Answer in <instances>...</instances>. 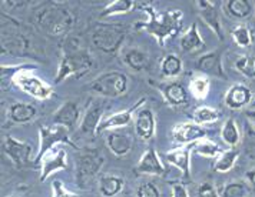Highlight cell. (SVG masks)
<instances>
[{"label": "cell", "mask_w": 255, "mask_h": 197, "mask_svg": "<svg viewBox=\"0 0 255 197\" xmlns=\"http://www.w3.org/2000/svg\"><path fill=\"white\" fill-rule=\"evenodd\" d=\"M192 117L197 125H208V123H215L220 119V112L208 106H201L194 110Z\"/></svg>", "instance_id": "obj_33"}, {"label": "cell", "mask_w": 255, "mask_h": 197, "mask_svg": "<svg viewBox=\"0 0 255 197\" xmlns=\"http://www.w3.org/2000/svg\"><path fill=\"white\" fill-rule=\"evenodd\" d=\"M93 60L88 50L76 43V39H69L63 47V55L59 63L58 73L55 76V83L59 84L68 77L79 79L91 70Z\"/></svg>", "instance_id": "obj_3"}, {"label": "cell", "mask_w": 255, "mask_h": 197, "mask_svg": "<svg viewBox=\"0 0 255 197\" xmlns=\"http://www.w3.org/2000/svg\"><path fill=\"white\" fill-rule=\"evenodd\" d=\"M143 12L146 14V19L135 24V29L148 32L158 40L161 47L166 45L169 37H174L182 30L184 13L181 9H169L166 12L158 13L152 9L151 4H145Z\"/></svg>", "instance_id": "obj_1"}, {"label": "cell", "mask_w": 255, "mask_h": 197, "mask_svg": "<svg viewBox=\"0 0 255 197\" xmlns=\"http://www.w3.org/2000/svg\"><path fill=\"white\" fill-rule=\"evenodd\" d=\"M159 90L162 93L165 102L169 106L179 107V106H184L188 103V92L185 90V87L178 81L161 84Z\"/></svg>", "instance_id": "obj_21"}, {"label": "cell", "mask_w": 255, "mask_h": 197, "mask_svg": "<svg viewBox=\"0 0 255 197\" xmlns=\"http://www.w3.org/2000/svg\"><path fill=\"white\" fill-rule=\"evenodd\" d=\"M136 170L142 174L149 176H163L165 174V166L161 162L159 156L155 149H148L142 156L136 166Z\"/></svg>", "instance_id": "obj_20"}, {"label": "cell", "mask_w": 255, "mask_h": 197, "mask_svg": "<svg viewBox=\"0 0 255 197\" xmlns=\"http://www.w3.org/2000/svg\"><path fill=\"white\" fill-rule=\"evenodd\" d=\"M127 32L122 24L98 23L92 32V43L98 50L114 55L125 40Z\"/></svg>", "instance_id": "obj_4"}, {"label": "cell", "mask_w": 255, "mask_h": 197, "mask_svg": "<svg viewBox=\"0 0 255 197\" xmlns=\"http://www.w3.org/2000/svg\"><path fill=\"white\" fill-rule=\"evenodd\" d=\"M13 83L22 92L30 94L37 100H47L52 96V87L30 69H19L13 74Z\"/></svg>", "instance_id": "obj_6"}, {"label": "cell", "mask_w": 255, "mask_h": 197, "mask_svg": "<svg viewBox=\"0 0 255 197\" xmlns=\"http://www.w3.org/2000/svg\"><path fill=\"white\" fill-rule=\"evenodd\" d=\"M42 167H40V182H46L47 177L53 174L58 170H65L68 169V154L66 150L59 147V149H52L49 150L42 157Z\"/></svg>", "instance_id": "obj_11"}, {"label": "cell", "mask_w": 255, "mask_h": 197, "mask_svg": "<svg viewBox=\"0 0 255 197\" xmlns=\"http://www.w3.org/2000/svg\"><path fill=\"white\" fill-rule=\"evenodd\" d=\"M192 151L195 154L204 156V157H218L222 153L221 147L217 143L207 139H202L197 141V143H194L192 144Z\"/></svg>", "instance_id": "obj_32"}, {"label": "cell", "mask_w": 255, "mask_h": 197, "mask_svg": "<svg viewBox=\"0 0 255 197\" xmlns=\"http://www.w3.org/2000/svg\"><path fill=\"white\" fill-rule=\"evenodd\" d=\"M221 139L224 140L225 144L235 147L240 140H241V133H240V129L237 126V122L230 117L227 119V122L224 123V128L221 130Z\"/></svg>", "instance_id": "obj_30"}, {"label": "cell", "mask_w": 255, "mask_h": 197, "mask_svg": "<svg viewBox=\"0 0 255 197\" xmlns=\"http://www.w3.org/2000/svg\"><path fill=\"white\" fill-rule=\"evenodd\" d=\"M3 151L16 166L23 167L32 160L33 147L32 144L14 139L13 136H6L3 140Z\"/></svg>", "instance_id": "obj_9"}, {"label": "cell", "mask_w": 255, "mask_h": 197, "mask_svg": "<svg viewBox=\"0 0 255 197\" xmlns=\"http://www.w3.org/2000/svg\"><path fill=\"white\" fill-rule=\"evenodd\" d=\"M179 45H181V49L184 52H188V53L198 52V50H202L204 49L205 43H204L202 36L199 35V32H198V24L195 22L191 24V27L186 30L184 35L181 36Z\"/></svg>", "instance_id": "obj_23"}, {"label": "cell", "mask_w": 255, "mask_h": 197, "mask_svg": "<svg viewBox=\"0 0 255 197\" xmlns=\"http://www.w3.org/2000/svg\"><path fill=\"white\" fill-rule=\"evenodd\" d=\"M52 192H53V197H82L81 195H78V193H72V192H69L60 180H55V182L52 183Z\"/></svg>", "instance_id": "obj_40"}, {"label": "cell", "mask_w": 255, "mask_h": 197, "mask_svg": "<svg viewBox=\"0 0 255 197\" xmlns=\"http://www.w3.org/2000/svg\"><path fill=\"white\" fill-rule=\"evenodd\" d=\"M145 102H146V97H142L132 107H129L127 110H122V112H116L114 115H111V116L104 119L102 123H101V126L98 128V134H101L104 131H109V130H116V129L125 128L127 125H129V122L132 120L133 112H138L140 106L143 105Z\"/></svg>", "instance_id": "obj_14"}, {"label": "cell", "mask_w": 255, "mask_h": 197, "mask_svg": "<svg viewBox=\"0 0 255 197\" xmlns=\"http://www.w3.org/2000/svg\"><path fill=\"white\" fill-rule=\"evenodd\" d=\"M79 119H81V109H79V105L76 102H73V100H68V102H65L55 112V115H53V123L72 130V129L76 128L78 125H81L79 123Z\"/></svg>", "instance_id": "obj_15"}, {"label": "cell", "mask_w": 255, "mask_h": 197, "mask_svg": "<svg viewBox=\"0 0 255 197\" xmlns=\"http://www.w3.org/2000/svg\"><path fill=\"white\" fill-rule=\"evenodd\" d=\"M245 177H247V180H248L251 185L255 186V169L250 170V172H247V173H245Z\"/></svg>", "instance_id": "obj_43"}, {"label": "cell", "mask_w": 255, "mask_h": 197, "mask_svg": "<svg viewBox=\"0 0 255 197\" xmlns=\"http://www.w3.org/2000/svg\"><path fill=\"white\" fill-rule=\"evenodd\" d=\"M248 189L243 182H231L227 183L222 189L221 197H247Z\"/></svg>", "instance_id": "obj_38"}, {"label": "cell", "mask_w": 255, "mask_h": 197, "mask_svg": "<svg viewBox=\"0 0 255 197\" xmlns=\"http://www.w3.org/2000/svg\"><path fill=\"white\" fill-rule=\"evenodd\" d=\"M243 144L245 154L251 160H255V129L250 125H247L245 130H244Z\"/></svg>", "instance_id": "obj_37"}, {"label": "cell", "mask_w": 255, "mask_h": 197, "mask_svg": "<svg viewBox=\"0 0 255 197\" xmlns=\"http://www.w3.org/2000/svg\"><path fill=\"white\" fill-rule=\"evenodd\" d=\"M208 136V130L204 129L201 125L197 123H178L172 129V139L178 143H184V144H192L197 143L199 140L207 139Z\"/></svg>", "instance_id": "obj_13"}, {"label": "cell", "mask_w": 255, "mask_h": 197, "mask_svg": "<svg viewBox=\"0 0 255 197\" xmlns=\"http://www.w3.org/2000/svg\"><path fill=\"white\" fill-rule=\"evenodd\" d=\"M135 4L136 3L132 1V0H114L101 12V19H106V17H112V16H119V14L129 13L135 7Z\"/></svg>", "instance_id": "obj_28"}, {"label": "cell", "mask_w": 255, "mask_h": 197, "mask_svg": "<svg viewBox=\"0 0 255 197\" xmlns=\"http://www.w3.org/2000/svg\"><path fill=\"white\" fill-rule=\"evenodd\" d=\"M124 62L135 71H142V70L146 69L148 65H149L148 55L145 52L139 50V49H135V47L127 50V53L124 55Z\"/></svg>", "instance_id": "obj_26"}, {"label": "cell", "mask_w": 255, "mask_h": 197, "mask_svg": "<svg viewBox=\"0 0 255 197\" xmlns=\"http://www.w3.org/2000/svg\"><path fill=\"white\" fill-rule=\"evenodd\" d=\"M102 115H104V107L99 102H92L88 106L85 116L82 117L81 125L78 129V134L85 137H93L98 134V128L102 123Z\"/></svg>", "instance_id": "obj_10"}, {"label": "cell", "mask_w": 255, "mask_h": 197, "mask_svg": "<svg viewBox=\"0 0 255 197\" xmlns=\"http://www.w3.org/2000/svg\"><path fill=\"white\" fill-rule=\"evenodd\" d=\"M198 197H221L217 192V189L214 187V185H211L208 182L202 183L198 187Z\"/></svg>", "instance_id": "obj_41"}, {"label": "cell", "mask_w": 255, "mask_h": 197, "mask_svg": "<svg viewBox=\"0 0 255 197\" xmlns=\"http://www.w3.org/2000/svg\"><path fill=\"white\" fill-rule=\"evenodd\" d=\"M195 6L198 7V14L201 17V20L208 26L220 40H224V33H222V26H221L220 20V12L217 9L218 1L199 0V1H195Z\"/></svg>", "instance_id": "obj_12"}, {"label": "cell", "mask_w": 255, "mask_h": 197, "mask_svg": "<svg viewBox=\"0 0 255 197\" xmlns=\"http://www.w3.org/2000/svg\"><path fill=\"white\" fill-rule=\"evenodd\" d=\"M171 196L172 197H189L184 183H172L171 185Z\"/></svg>", "instance_id": "obj_42"}, {"label": "cell", "mask_w": 255, "mask_h": 197, "mask_svg": "<svg viewBox=\"0 0 255 197\" xmlns=\"http://www.w3.org/2000/svg\"><path fill=\"white\" fill-rule=\"evenodd\" d=\"M104 166L102 156L92 153V151H83L78 156L76 163V180L81 189H91L95 183V177L101 172Z\"/></svg>", "instance_id": "obj_8"}, {"label": "cell", "mask_w": 255, "mask_h": 197, "mask_svg": "<svg viewBox=\"0 0 255 197\" xmlns=\"http://www.w3.org/2000/svg\"><path fill=\"white\" fill-rule=\"evenodd\" d=\"M129 80L122 71H108L91 83V90L104 97H119L128 92Z\"/></svg>", "instance_id": "obj_5"}, {"label": "cell", "mask_w": 255, "mask_h": 197, "mask_svg": "<svg viewBox=\"0 0 255 197\" xmlns=\"http://www.w3.org/2000/svg\"><path fill=\"white\" fill-rule=\"evenodd\" d=\"M136 197H161V193L156 185H153L152 182H146L138 187Z\"/></svg>", "instance_id": "obj_39"}, {"label": "cell", "mask_w": 255, "mask_h": 197, "mask_svg": "<svg viewBox=\"0 0 255 197\" xmlns=\"http://www.w3.org/2000/svg\"><path fill=\"white\" fill-rule=\"evenodd\" d=\"M251 100H253V92L250 90V87L244 84L231 86L224 97L225 105L230 109H243L244 106L251 103Z\"/></svg>", "instance_id": "obj_22"}, {"label": "cell", "mask_w": 255, "mask_h": 197, "mask_svg": "<svg viewBox=\"0 0 255 197\" xmlns=\"http://www.w3.org/2000/svg\"><path fill=\"white\" fill-rule=\"evenodd\" d=\"M36 107L30 103H14L10 106L9 110V117L13 123L16 125H22L30 122L36 116Z\"/></svg>", "instance_id": "obj_25"}, {"label": "cell", "mask_w": 255, "mask_h": 197, "mask_svg": "<svg viewBox=\"0 0 255 197\" xmlns=\"http://www.w3.org/2000/svg\"><path fill=\"white\" fill-rule=\"evenodd\" d=\"M245 115H247V117H248V119H250V120H251V122L255 125V110H247V112H245Z\"/></svg>", "instance_id": "obj_44"}, {"label": "cell", "mask_w": 255, "mask_h": 197, "mask_svg": "<svg viewBox=\"0 0 255 197\" xmlns=\"http://www.w3.org/2000/svg\"><path fill=\"white\" fill-rule=\"evenodd\" d=\"M184 69L182 60L176 55H166L161 62V73L165 77H178Z\"/></svg>", "instance_id": "obj_27"}, {"label": "cell", "mask_w": 255, "mask_h": 197, "mask_svg": "<svg viewBox=\"0 0 255 197\" xmlns=\"http://www.w3.org/2000/svg\"><path fill=\"white\" fill-rule=\"evenodd\" d=\"M106 144H108L109 150L115 156L121 157V156L128 154L132 149V137L129 133L121 130V129L109 130L106 133Z\"/></svg>", "instance_id": "obj_16"}, {"label": "cell", "mask_w": 255, "mask_h": 197, "mask_svg": "<svg viewBox=\"0 0 255 197\" xmlns=\"http://www.w3.org/2000/svg\"><path fill=\"white\" fill-rule=\"evenodd\" d=\"M192 144L184 146V147H178V149H174V150H169L165 153L166 162H169L172 166L178 167L182 172V176L185 179H188V180L191 179V153H192Z\"/></svg>", "instance_id": "obj_17"}, {"label": "cell", "mask_w": 255, "mask_h": 197, "mask_svg": "<svg viewBox=\"0 0 255 197\" xmlns=\"http://www.w3.org/2000/svg\"><path fill=\"white\" fill-rule=\"evenodd\" d=\"M155 116L149 109H139L136 112V119H135V131L139 136V139L151 140L155 136Z\"/></svg>", "instance_id": "obj_19"}, {"label": "cell", "mask_w": 255, "mask_h": 197, "mask_svg": "<svg viewBox=\"0 0 255 197\" xmlns=\"http://www.w3.org/2000/svg\"><path fill=\"white\" fill-rule=\"evenodd\" d=\"M225 9L235 19H245L253 12V4L248 0H228L225 1Z\"/></svg>", "instance_id": "obj_31"}, {"label": "cell", "mask_w": 255, "mask_h": 197, "mask_svg": "<svg viewBox=\"0 0 255 197\" xmlns=\"http://www.w3.org/2000/svg\"><path fill=\"white\" fill-rule=\"evenodd\" d=\"M189 90L197 99L204 100L209 93V80L207 77H204V76L194 77L191 80V83H189Z\"/></svg>", "instance_id": "obj_35"}, {"label": "cell", "mask_w": 255, "mask_h": 197, "mask_svg": "<svg viewBox=\"0 0 255 197\" xmlns=\"http://www.w3.org/2000/svg\"><path fill=\"white\" fill-rule=\"evenodd\" d=\"M39 137H40V149L36 154V162H40L42 157L47 151L55 149V144L58 143H66L75 149H79L75 143V140L70 139L69 129L53 125V126H40L39 128Z\"/></svg>", "instance_id": "obj_7"}, {"label": "cell", "mask_w": 255, "mask_h": 197, "mask_svg": "<svg viewBox=\"0 0 255 197\" xmlns=\"http://www.w3.org/2000/svg\"><path fill=\"white\" fill-rule=\"evenodd\" d=\"M33 20L40 30L50 36H63L75 26V14L58 1L42 3L36 9Z\"/></svg>", "instance_id": "obj_2"}, {"label": "cell", "mask_w": 255, "mask_h": 197, "mask_svg": "<svg viewBox=\"0 0 255 197\" xmlns=\"http://www.w3.org/2000/svg\"><path fill=\"white\" fill-rule=\"evenodd\" d=\"M238 150L237 149H230L221 153L220 156L217 157V160L214 163V170L218 173H227L230 172L232 167L235 166L237 159H238Z\"/></svg>", "instance_id": "obj_29"}, {"label": "cell", "mask_w": 255, "mask_h": 197, "mask_svg": "<svg viewBox=\"0 0 255 197\" xmlns=\"http://www.w3.org/2000/svg\"><path fill=\"white\" fill-rule=\"evenodd\" d=\"M197 69L199 71H204L208 76L227 80V74H225L224 66H222V59L218 52H211V53L201 56L197 62Z\"/></svg>", "instance_id": "obj_18"}, {"label": "cell", "mask_w": 255, "mask_h": 197, "mask_svg": "<svg viewBox=\"0 0 255 197\" xmlns=\"http://www.w3.org/2000/svg\"><path fill=\"white\" fill-rule=\"evenodd\" d=\"M235 69L241 74L254 79L255 77V56H240L235 60Z\"/></svg>", "instance_id": "obj_36"}, {"label": "cell", "mask_w": 255, "mask_h": 197, "mask_svg": "<svg viewBox=\"0 0 255 197\" xmlns=\"http://www.w3.org/2000/svg\"><path fill=\"white\" fill-rule=\"evenodd\" d=\"M232 39H234V42L238 45L240 47H250L251 46V43H253V33H251V30L247 27V26H244V24H238V26H235L234 29H232Z\"/></svg>", "instance_id": "obj_34"}, {"label": "cell", "mask_w": 255, "mask_h": 197, "mask_svg": "<svg viewBox=\"0 0 255 197\" xmlns=\"http://www.w3.org/2000/svg\"><path fill=\"white\" fill-rule=\"evenodd\" d=\"M124 185H125V182L122 177L115 176V174H106V176L101 177L98 187L104 197H115L116 195H119L122 192Z\"/></svg>", "instance_id": "obj_24"}]
</instances>
